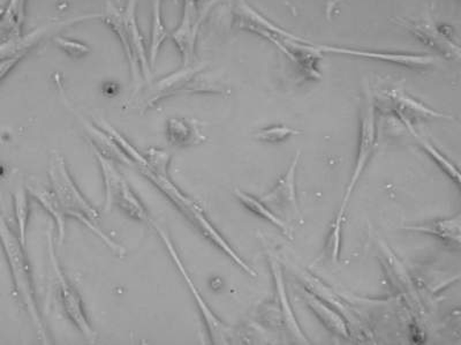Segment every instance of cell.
<instances>
[{
    "label": "cell",
    "instance_id": "obj_21",
    "mask_svg": "<svg viewBox=\"0 0 461 345\" xmlns=\"http://www.w3.org/2000/svg\"><path fill=\"white\" fill-rule=\"evenodd\" d=\"M32 195L39 200L41 206L47 209V212L55 219L58 232H59V240L63 241L65 237L66 213L55 193L45 190V188H37V190L32 191Z\"/></svg>",
    "mask_w": 461,
    "mask_h": 345
},
{
    "label": "cell",
    "instance_id": "obj_14",
    "mask_svg": "<svg viewBox=\"0 0 461 345\" xmlns=\"http://www.w3.org/2000/svg\"><path fill=\"white\" fill-rule=\"evenodd\" d=\"M269 264L271 273H273L276 295H277V301L279 303V309H281L283 322L285 324V328L290 335L294 336L296 342L308 343L310 340H307L306 335L299 326V322H296L294 310H292L291 304L288 302L285 281H284V275L282 266L279 264L278 259H276L273 254H269Z\"/></svg>",
    "mask_w": 461,
    "mask_h": 345
},
{
    "label": "cell",
    "instance_id": "obj_30",
    "mask_svg": "<svg viewBox=\"0 0 461 345\" xmlns=\"http://www.w3.org/2000/svg\"><path fill=\"white\" fill-rule=\"evenodd\" d=\"M220 2V0H210V2L207 4V6L204 7L203 14L200 15V22L202 23V20L207 16L210 10H212L213 7H215L216 4Z\"/></svg>",
    "mask_w": 461,
    "mask_h": 345
},
{
    "label": "cell",
    "instance_id": "obj_10",
    "mask_svg": "<svg viewBox=\"0 0 461 345\" xmlns=\"http://www.w3.org/2000/svg\"><path fill=\"white\" fill-rule=\"evenodd\" d=\"M300 155H302V151L295 154L294 161L278 183L275 185L273 190L261 199L262 203L276 215L281 217L282 220L283 217H285L284 222L286 220L298 221L302 217L298 195H296V170H298Z\"/></svg>",
    "mask_w": 461,
    "mask_h": 345
},
{
    "label": "cell",
    "instance_id": "obj_13",
    "mask_svg": "<svg viewBox=\"0 0 461 345\" xmlns=\"http://www.w3.org/2000/svg\"><path fill=\"white\" fill-rule=\"evenodd\" d=\"M199 0H184V14L180 26L172 32V39L183 55L184 65H189L194 56L197 32L200 28Z\"/></svg>",
    "mask_w": 461,
    "mask_h": 345
},
{
    "label": "cell",
    "instance_id": "obj_19",
    "mask_svg": "<svg viewBox=\"0 0 461 345\" xmlns=\"http://www.w3.org/2000/svg\"><path fill=\"white\" fill-rule=\"evenodd\" d=\"M234 195H236V198L240 201L242 206L249 209L250 213H253L254 215H257L258 217H261L262 220L269 222V223L275 225L276 228L281 230L284 235L291 238L292 240V237L290 236V230H288L285 222H284L281 217L276 215L273 211H270V209L267 208L261 200L254 198L253 195H247V193L239 190V188L234 190Z\"/></svg>",
    "mask_w": 461,
    "mask_h": 345
},
{
    "label": "cell",
    "instance_id": "obj_12",
    "mask_svg": "<svg viewBox=\"0 0 461 345\" xmlns=\"http://www.w3.org/2000/svg\"><path fill=\"white\" fill-rule=\"evenodd\" d=\"M50 257L53 270H55L58 282H59V289L61 295V302H63L64 309L68 313V318L71 322L76 324L77 330L86 338L92 340L95 338V332L88 319H86L84 305H82L80 295L73 289V286L69 285L68 278H66L63 270L60 268L59 261L53 252V246L50 242Z\"/></svg>",
    "mask_w": 461,
    "mask_h": 345
},
{
    "label": "cell",
    "instance_id": "obj_29",
    "mask_svg": "<svg viewBox=\"0 0 461 345\" xmlns=\"http://www.w3.org/2000/svg\"><path fill=\"white\" fill-rule=\"evenodd\" d=\"M346 0H331V2L327 3V7H325V15H327V19L330 20L332 18L333 14L337 10V7L343 4Z\"/></svg>",
    "mask_w": 461,
    "mask_h": 345
},
{
    "label": "cell",
    "instance_id": "obj_18",
    "mask_svg": "<svg viewBox=\"0 0 461 345\" xmlns=\"http://www.w3.org/2000/svg\"><path fill=\"white\" fill-rule=\"evenodd\" d=\"M294 272L299 281L303 283L307 291L311 294L315 295L316 297L322 299L323 302L329 304V305L336 307L337 310L343 312L345 316L349 318V314L352 315V311L348 309V305L339 298L330 287L324 285L322 281L315 277L306 270L299 268V267H294ZM353 316V315H352Z\"/></svg>",
    "mask_w": 461,
    "mask_h": 345
},
{
    "label": "cell",
    "instance_id": "obj_23",
    "mask_svg": "<svg viewBox=\"0 0 461 345\" xmlns=\"http://www.w3.org/2000/svg\"><path fill=\"white\" fill-rule=\"evenodd\" d=\"M98 162L101 164L103 176H104L105 182V212H110L113 206V198L115 192H117L119 186H121L123 179L119 172L115 170L105 156L97 153Z\"/></svg>",
    "mask_w": 461,
    "mask_h": 345
},
{
    "label": "cell",
    "instance_id": "obj_28",
    "mask_svg": "<svg viewBox=\"0 0 461 345\" xmlns=\"http://www.w3.org/2000/svg\"><path fill=\"white\" fill-rule=\"evenodd\" d=\"M16 213H18L20 237H22V241L23 242L29 213L27 196L23 192L20 193V195L16 196Z\"/></svg>",
    "mask_w": 461,
    "mask_h": 345
},
{
    "label": "cell",
    "instance_id": "obj_1",
    "mask_svg": "<svg viewBox=\"0 0 461 345\" xmlns=\"http://www.w3.org/2000/svg\"><path fill=\"white\" fill-rule=\"evenodd\" d=\"M234 23L242 31L252 32L277 48L308 81L322 79V53L311 41L304 40L271 22L249 5L238 0L233 10Z\"/></svg>",
    "mask_w": 461,
    "mask_h": 345
},
{
    "label": "cell",
    "instance_id": "obj_27",
    "mask_svg": "<svg viewBox=\"0 0 461 345\" xmlns=\"http://www.w3.org/2000/svg\"><path fill=\"white\" fill-rule=\"evenodd\" d=\"M55 43L58 48L68 53V56L73 59H82L86 55H88L90 49L88 45L79 42V41H74L66 39V37L57 36L55 37Z\"/></svg>",
    "mask_w": 461,
    "mask_h": 345
},
{
    "label": "cell",
    "instance_id": "obj_9",
    "mask_svg": "<svg viewBox=\"0 0 461 345\" xmlns=\"http://www.w3.org/2000/svg\"><path fill=\"white\" fill-rule=\"evenodd\" d=\"M0 232H2L4 242H5L8 258L12 268H14L16 286L20 293H22L24 304H26L29 313H31L32 320L39 328L40 334L44 335V328L42 319L37 309L35 301L34 286H32L31 267H29L27 258L24 256L22 245L19 244L8 232L5 225H0Z\"/></svg>",
    "mask_w": 461,
    "mask_h": 345
},
{
    "label": "cell",
    "instance_id": "obj_26",
    "mask_svg": "<svg viewBox=\"0 0 461 345\" xmlns=\"http://www.w3.org/2000/svg\"><path fill=\"white\" fill-rule=\"evenodd\" d=\"M152 41L150 48L151 61L156 60V56L158 55L160 45L166 40L167 32L162 23V14H160V2L162 0H152Z\"/></svg>",
    "mask_w": 461,
    "mask_h": 345
},
{
    "label": "cell",
    "instance_id": "obj_25",
    "mask_svg": "<svg viewBox=\"0 0 461 345\" xmlns=\"http://www.w3.org/2000/svg\"><path fill=\"white\" fill-rule=\"evenodd\" d=\"M302 132L294 129V127L286 125H273L257 131L253 134V138L259 142L265 143H281L286 140L294 137Z\"/></svg>",
    "mask_w": 461,
    "mask_h": 345
},
{
    "label": "cell",
    "instance_id": "obj_3",
    "mask_svg": "<svg viewBox=\"0 0 461 345\" xmlns=\"http://www.w3.org/2000/svg\"><path fill=\"white\" fill-rule=\"evenodd\" d=\"M49 175H50L53 193H55L58 200H59L65 213H68V215L81 221L93 232L100 236L113 250H117L121 254L125 253V250L121 246L114 244L108 236H105L95 225L94 222L97 221L100 216H98L96 209L90 204L89 201H86L79 187L74 183L72 176L69 175L68 167H66L64 158L60 154L55 153L53 155Z\"/></svg>",
    "mask_w": 461,
    "mask_h": 345
},
{
    "label": "cell",
    "instance_id": "obj_17",
    "mask_svg": "<svg viewBox=\"0 0 461 345\" xmlns=\"http://www.w3.org/2000/svg\"><path fill=\"white\" fill-rule=\"evenodd\" d=\"M303 299L308 307L312 310V313L317 316V319L328 328L333 334L341 336V338H349V330L348 322L344 316H341L333 307L329 304L322 301L310 291L304 290Z\"/></svg>",
    "mask_w": 461,
    "mask_h": 345
},
{
    "label": "cell",
    "instance_id": "obj_22",
    "mask_svg": "<svg viewBox=\"0 0 461 345\" xmlns=\"http://www.w3.org/2000/svg\"><path fill=\"white\" fill-rule=\"evenodd\" d=\"M168 141L175 146H189L197 142V131L184 119H171L167 124Z\"/></svg>",
    "mask_w": 461,
    "mask_h": 345
},
{
    "label": "cell",
    "instance_id": "obj_5",
    "mask_svg": "<svg viewBox=\"0 0 461 345\" xmlns=\"http://www.w3.org/2000/svg\"><path fill=\"white\" fill-rule=\"evenodd\" d=\"M396 20L398 26L405 28L411 35L417 37L420 42L434 49L444 59L452 61L460 60V44L454 28L438 23L429 12L421 19Z\"/></svg>",
    "mask_w": 461,
    "mask_h": 345
},
{
    "label": "cell",
    "instance_id": "obj_2",
    "mask_svg": "<svg viewBox=\"0 0 461 345\" xmlns=\"http://www.w3.org/2000/svg\"><path fill=\"white\" fill-rule=\"evenodd\" d=\"M364 98L360 108L359 117V145H357V154L356 164L349 180L348 186L346 188L345 195L341 200L339 213L331 225L330 233H329L328 249L333 260L337 261L340 254L341 241V225H343L346 208L348 206L349 200L353 195L357 182H359L362 174L367 167L370 158L374 153L375 145H376V105H375V96L372 88L368 84L364 86Z\"/></svg>",
    "mask_w": 461,
    "mask_h": 345
},
{
    "label": "cell",
    "instance_id": "obj_6",
    "mask_svg": "<svg viewBox=\"0 0 461 345\" xmlns=\"http://www.w3.org/2000/svg\"><path fill=\"white\" fill-rule=\"evenodd\" d=\"M151 177L152 180H155V183L158 185V187H162V190L167 193V196H170V198L175 201L176 206H179L181 211L186 213L189 220L196 225L197 229H199L208 240L212 241L218 249L223 250L226 256L232 259L244 272L249 274L250 277H257L258 274L254 272L252 267L247 265L246 262L234 252V250L230 248L229 242L226 241L223 236L217 232L216 228L210 223L207 217L202 213L201 208L194 203H192L191 200L187 199L186 196L180 195L179 191L175 187V185L168 182L167 176L158 177L151 175Z\"/></svg>",
    "mask_w": 461,
    "mask_h": 345
},
{
    "label": "cell",
    "instance_id": "obj_20",
    "mask_svg": "<svg viewBox=\"0 0 461 345\" xmlns=\"http://www.w3.org/2000/svg\"><path fill=\"white\" fill-rule=\"evenodd\" d=\"M117 204L127 215L139 222L147 221L148 215L146 208L142 206L140 200L131 190L130 185L123 180L113 198V204Z\"/></svg>",
    "mask_w": 461,
    "mask_h": 345
},
{
    "label": "cell",
    "instance_id": "obj_24",
    "mask_svg": "<svg viewBox=\"0 0 461 345\" xmlns=\"http://www.w3.org/2000/svg\"><path fill=\"white\" fill-rule=\"evenodd\" d=\"M419 140L420 145L425 150L428 155L438 164V166L448 176V178L454 180L456 185L460 184L459 171L432 143L428 141L426 138L420 137L419 134L415 135Z\"/></svg>",
    "mask_w": 461,
    "mask_h": 345
},
{
    "label": "cell",
    "instance_id": "obj_15",
    "mask_svg": "<svg viewBox=\"0 0 461 345\" xmlns=\"http://www.w3.org/2000/svg\"><path fill=\"white\" fill-rule=\"evenodd\" d=\"M159 235L162 236V240L166 242L168 250H170L171 256L175 259L176 264L178 265L181 274L184 275L185 279H186L189 289L192 290L193 295L196 299L197 305H199L201 313L203 315L204 322L207 323L208 331L210 332V338L213 343H226L228 342V331L229 328L224 326V323H221L220 320H218L215 314L212 313V310L209 309L207 304L203 301V298L201 297L199 291H197L194 285H193L192 279L189 278L188 273L186 269L184 268L183 264H181L179 260L178 254H176V250L173 249V245L171 244L170 240L167 235H164L163 232H160L158 229Z\"/></svg>",
    "mask_w": 461,
    "mask_h": 345
},
{
    "label": "cell",
    "instance_id": "obj_16",
    "mask_svg": "<svg viewBox=\"0 0 461 345\" xmlns=\"http://www.w3.org/2000/svg\"><path fill=\"white\" fill-rule=\"evenodd\" d=\"M461 219L459 213L450 219H440L427 222L426 224L405 227L407 232L426 233V235L438 237L439 241L454 249H459L461 244Z\"/></svg>",
    "mask_w": 461,
    "mask_h": 345
},
{
    "label": "cell",
    "instance_id": "obj_7",
    "mask_svg": "<svg viewBox=\"0 0 461 345\" xmlns=\"http://www.w3.org/2000/svg\"><path fill=\"white\" fill-rule=\"evenodd\" d=\"M314 47L322 55H339L349 57V59L381 61L396 67L414 69V71H426L438 67V57L430 53L396 52L384 50H369V49H356L348 47H336V45L317 44Z\"/></svg>",
    "mask_w": 461,
    "mask_h": 345
},
{
    "label": "cell",
    "instance_id": "obj_11",
    "mask_svg": "<svg viewBox=\"0 0 461 345\" xmlns=\"http://www.w3.org/2000/svg\"><path fill=\"white\" fill-rule=\"evenodd\" d=\"M386 98L390 104L391 113L399 123L406 127L407 131L414 137L418 133L415 132V124L427 119H452L451 116L438 113L429 106L422 104L417 98L411 96L410 94L403 92L402 89L393 88L384 92Z\"/></svg>",
    "mask_w": 461,
    "mask_h": 345
},
{
    "label": "cell",
    "instance_id": "obj_4",
    "mask_svg": "<svg viewBox=\"0 0 461 345\" xmlns=\"http://www.w3.org/2000/svg\"><path fill=\"white\" fill-rule=\"evenodd\" d=\"M135 11H137V0H130L122 12L119 11L113 4L108 3L104 22L109 24L111 30L117 34L121 41L133 73L137 74L139 69H141L144 77L149 79V65H148L143 37L139 31L137 12Z\"/></svg>",
    "mask_w": 461,
    "mask_h": 345
},
{
    "label": "cell",
    "instance_id": "obj_8",
    "mask_svg": "<svg viewBox=\"0 0 461 345\" xmlns=\"http://www.w3.org/2000/svg\"><path fill=\"white\" fill-rule=\"evenodd\" d=\"M184 92L221 94L225 93V89L223 85H217L215 81L209 79L208 74L204 73V67L193 68L191 65H185L183 69L170 74L156 84V92L149 104L173 94Z\"/></svg>",
    "mask_w": 461,
    "mask_h": 345
}]
</instances>
